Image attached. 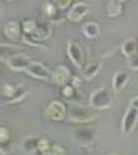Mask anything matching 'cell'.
Returning <instances> with one entry per match:
<instances>
[{
  "instance_id": "obj_12",
  "label": "cell",
  "mask_w": 138,
  "mask_h": 155,
  "mask_svg": "<svg viewBox=\"0 0 138 155\" xmlns=\"http://www.w3.org/2000/svg\"><path fill=\"white\" fill-rule=\"evenodd\" d=\"M130 78H131L130 73H128L127 70H118V72L113 75V79H112V89H113V92H116V94L122 92V89L128 85Z\"/></svg>"
},
{
  "instance_id": "obj_9",
  "label": "cell",
  "mask_w": 138,
  "mask_h": 155,
  "mask_svg": "<svg viewBox=\"0 0 138 155\" xmlns=\"http://www.w3.org/2000/svg\"><path fill=\"white\" fill-rule=\"evenodd\" d=\"M26 73H28L29 76L38 79V81H48V79H51L52 72L48 69L45 64L39 63V61L32 60V63L29 64V68L26 69Z\"/></svg>"
},
{
  "instance_id": "obj_20",
  "label": "cell",
  "mask_w": 138,
  "mask_h": 155,
  "mask_svg": "<svg viewBox=\"0 0 138 155\" xmlns=\"http://www.w3.org/2000/svg\"><path fill=\"white\" fill-rule=\"evenodd\" d=\"M106 12H108V16L116 18L122 13V8H121V5H118V3H111V2H109L108 10H106Z\"/></svg>"
},
{
  "instance_id": "obj_28",
  "label": "cell",
  "mask_w": 138,
  "mask_h": 155,
  "mask_svg": "<svg viewBox=\"0 0 138 155\" xmlns=\"http://www.w3.org/2000/svg\"><path fill=\"white\" fill-rule=\"evenodd\" d=\"M130 105H131V107H134V108H137V110H138V95H137V97H134V98L131 100V101H130Z\"/></svg>"
},
{
  "instance_id": "obj_25",
  "label": "cell",
  "mask_w": 138,
  "mask_h": 155,
  "mask_svg": "<svg viewBox=\"0 0 138 155\" xmlns=\"http://www.w3.org/2000/svg\"><path fill=\"white\" fill-rule=\"evenodd\" d=\"M128 68L132 70H138V53L131 59H128Z\"/></svg>"
},
{
  "instance_id": "obj_29",
  "label": "cell",
  "mask_w": 138,
  "mask_h": 155,
  "mask_svg": "<svg viewBox=\"0 0 138 155\" xmlns=\"http://www.w3.org/2000/svg\"><path fill=\"white\" fill-rule=\"evenodd\" d=\"M122 2H125V0H111V3H118V5H121Z\"/></svg>"
},
{
  "instance_id": "obj_15",
  "label": "cell",
  "mask_w": 138,
  "mask_h": 155,
  "mask_svg": "<svg viewBox=\"0 0 138 155\" xmlns=\"http://www.w3.org/2000/svg\"><path fill=\"white\" fill-rule=\"evenodd\" d=\"M137 50H138V41L137 38H128L125 40L124 43L121 44V51L125 57L131 59L132 56L137 54Z\"/></svg>"
},
{
  "instance_id": "obj_5",
  "label": "cell",
  "mask_w": 138,
  "mask_h": 155,
  "mask_svg": "<svg viewBox=\"0 0 138 155\" xmlns=\"http://www.w3.org/2000/svg\"><path fill=\"white\" fill-rule=\"evenodd\" d=\"M137 124H138V110L130 105L127 108L125 114H124V117H122V123H121L122 135H125V136L131 135L135 130Z\"/></svg>"
},
{
  "instance_id": "obj_3",
  "label": "cell",
  "mask_w": 138,
  "mask_h": 155,
  "mask_svg": "<svg viewBox=\"0 0 138 155\" xmlns=\"http://www.w3.org/2000/svg\"><path fill=\"white\" fill-rule=\"evenodd\" d=\"M44 116L51 121H61L67 117V107L58 100H54L44 108Z\"/></svg>"
},
{
  "instance_id": "obj_18",
  "label": "cell",
  "mask_w": 138,
  "mask_h": 155,
  "mask_svg": "<svg viewBox=\"0 0 138 155\" xmlns=\"http://www.w3.org/2000/svg\"><path fill=\"white\" fill-rule=\"evenodd\" d=\"M28 94H29V91H28V89H23V88H16V91L10 95L9 98H6L8 101H5L3 104H6V103L15 104V103H19V101H23L26 97H28Z\"/></svg>"
},
{
  "instance_id": "obj_22",
  "label": "cell",
  "mask_w": 138,
  "mask_h": 155,
  "mask_svg": "<svg viewBox=\"0 0 138 155\" xmlns=\"http://www.w3.org/2000/svg\"><path fill=\"white\" fill-rule=\"evenodd\" d=\"M52 148V143L50 139L44 138V139H39V143H38V151L44 154V152H48V151H51Z\"/></svg>"
},
{
  "instance_id": "obj_2",
  "label": "cell",
  "mask_w": 138,
  "mask_h": 155,
  "mask_svg": "<svg viewBox=\"0 0 138 155\" xmlns=\"http://www.w3.org/2000/svg\"><path fill=\"white\" fill-rule=\"evenodd\" d=\"M67 119L73 123L84 124V123H90L92 120H95L96 113H93L86 107H81V105H71L70 110L67 111Z\"/></svg>"
},
{
  "instance_id": "obj_27",
  "label": "cell",
  "mask_w": 138,
  "mask_h": 155,
  "mask_svg": "<svg viewBox=\"0 0 138 155\" xmlns=\"http://www.w3.org/2000/svg\"><path fill=\"white\" fill-rule=\"evenodd\" d=\"M50 152H51L52 155H64V148L61 147V145H57V143H54Z\"/></svg>"
},
{
  "instance_id": "obj_24",
  "label": "cell",
  "mask_w": 138,
  "mask_h": 155,
  "mask_svg": "<svg viewBox=\"0 0 138 155\" xmlns=\"http://www.w3.org/2000/svg\"><path fill=\"white\" fill-rule=\"evenodd\" d=\"M63 95L67 97V98H73V97L76 95V88L71 85H66L63 88Z\"/></svg>"
},
{
  "instance_id": "obj_4",
  "label": "cell",
  "mask_w": 138,
  "mask_h": 155,
  "mask_svg": "<svg viewBox=\"0 0 138 155\" xmlns=\"http://www.w3.org/2000/svg\"><path fill=\"white\" fill-rule=\"evenodd\" d=\"M51 37V28L50 25H38L36 29L34 32H31L29 35H23V41L29 45H34V47H39L41 43L47 41L48 38Z\"/></svg>"
},
{
  "instance_id": "obj_30",
  "label": "cell",
  "mask_w": 138,
  "mask_h": 155,
  "mask_svg": "<svg viewBox=\"0 0 138 155\" xmlns=\"http://www.w3.org/2000/svg\"><path fill=\"white\" fill-rule=\"evenodd\" d=\"M108 155H119V154H108Z\"/></svg>"
},
{
  "instance_id": "obj_7",
  "label": "cell",
  "mask_w": 138,
  "mask_h": 155,
  "mask_svg": "<svg viewBox=\"0 0 138 155\" xmlns=\"http://www.w3.org/2000/svg\"><path fill=\"white\" fill-rule=\"evenodd\" d=\"M73 140L81 147H89L95 140V132H93V129L86 127V126L76 127L73 130Z\"/></svg>"
},
{
  "instance_id": "obj_23",
  "label": "cell",
  "mask_w": 138,
  "mask_h": 155,
  "mask_svg": "<svg viewBox=\"0 0 138 155\" xmlns=\"http://www.w3.org/2000/svg\"><path fill=\"white\" fill-rule=\"evenodd\" d=\"M9 140H10V132L6 129V126H2L0 127V142H2V147L6 145Z\"/></svg>"
},
{
  "instance_id": "obj_8",
  "label": "cell",
  "mask_w": 138,
  "mask_h": 155,
  "mask_svg": "<svg viewBox=\"0 0 138 155\" xmlns=\"http://www.w3.org/2000/svg\"><path fill=\"white\" fill-rule=\"evenodd\" d=\"M67 54H69L71 63L77 68V69H83L84 66V54L81 47L78 45L76 41H69L67 43Z\"/></svg>"
},
{
  "instance_id": "obj_11",
  "label": "cell",
  "mask_w": 138,
  "mask_h": 155,
  "mask_svg": "<svg viewBox=\"0 0 138 155\" xmlns=\"http://www.w3.org/2000/svg\"><path fill=\"white\" fill-rule=\"evenodd\" d=\"M89 12H90V5L89 3H86V2H77L69 10L67 18L70 21H73V22H78V21H81L83 18L86 16Z\"/></svg>"
},
{
  "instance_id": "obj_26",
  "label": "cell",
  "mask_w": 138,
  "mask_h": 155,
  "mask_svg": "<svg viewBox=\"0 0 138 155\" xmlns=\"http://www.w3.org/2000/svg\"><path fill=\"white\" fill-rule=\"evenodd\" d=\"M52 2H54V5H57V8L61 9V10L67 9L70 6V3H71V0H52Z\"/></svg>"
},
{
  "instance_id": "obj_14",
  "label": "cell",
  "mask_w": 138,
  "mask_h": 155,
  "mask_svg": "<svg viewBox=\"0 0 138 155\" xmlns=\"http://www.w3.org/2000/svg\"><path fill=\"white\" fill-rule=\"evenodd\" d=\"M5 35L12 41H17L20 38V24L17 21H10L5 25Z\"/></svg>"
},
{
  "instance_id": "obj_17",
  "label": "cell",
  "mask_w": 138,
  "mask_h": 155,
  "mask_svg": "<svg viewBox=\"0 0 138 155\" xmlns=\"http://www.w3.org/2000/svg\"><path fill=\"white\" fill-rule=\"evenodd\" d=\"M83 34L86 35L87 38H90V40H93V38H97L99 35H100V26L97 22H93V21H90V22H87L83 25Z\"/></svg>"
},
{
  "instance_id": "obj_10",
  "label": "cell",
  "mask_w": 138,
  "mask_h": 155,
  "mask_svg": "<svg viewBox=\"0 0 138 155\" xmlns=\"http://www.w3.org/2000/svg\"><path fill=\"white\" fill-rule=\"evenodd\" d=\"M71 79H73V76H71V73H70V69L67 66H64V64L57 66L51 73V82H54L55 85L66 86Z\"/></svg>"
},
{
  "instance_id": "obj_6",
  "label": "cell",
  "mask_w": 138,
  "mask_h": 155,
  "mask_svg": "<svg viewBox=\"0 0 138 155\" xmlns=\"http://www.w3.org/2000/svg\"><path fill=\"white\" fill-rule=\"evenodd\" d=\"M31 63H32V59L26 54H20V53L10 54L6 59V64L9 66V69L15 70V72H23V70L26 72Z\"/></svg>"
},
{
  "instance_id": "obj_31",
  "label": "cell",
  "mask_w": 138,
  "mask_h": 155,
  "mask_svg": "<svg viewBox=\"0 0 138 155\" xmlns=\"http://www.w3.org/2000/svg\"><path fill=\"white\" fill-rule=\"evenodd\" d=\"M8 2H15V0H8Z\"/></svg>"
},
{
  "instance_id": "obj_19",
  "label": "cell",
  "mask_w": 138,
  "mask_h": 155,
  "mask_svg": "<svg viewBox=\"0 0 138 155\" xmlns=\"http://www.w3.org/2000/svg\"><path fill=\"white\" fill-rule=\"evenodd\" d=\"M36 26H38V24L35 22L34 19H26V21L22 22V31H23V34L29 35L31 32H34L36 29Z\"/></svg>"
},
{
  "instance_id": "obj_1",
  "label": "cell",
  "mask_w": 138,
  "mask_h": 155,
  "mask_svg": "<svg viewBox=\"0 0 138 155\" xmlns=\"http://www.w3.org/2000/svg\"><path fill=\"white\" fill-rule=\"evenodd\" d=\"M113 104V97H112V92L108 89V88H97L95 89L90 97H89V105L90 108L93 110H108L111 108Z\"/></svg>"
},
{
  "instance_id": "obj_16",
  "label": "cell",
  "mask_w": 138,
  "mask_h": 155,
  "mask_svg": "<svg viewBox=\"0 0 138 155\" xmlns=\"http://www.w3.org/2000/svg\"><path fill=\"white\" fill-rule=\"evenodd\" d=\"M38 143H39V138H36V136H28V138H25L22 140L20 148L26 154H34L35 151H38Z\"/></svg>"
},
{
  "instance_id": "obj_21",
  "label": "cell",
  "mask_w": 138,
  "mask_h": 155,
  "mask_svg": "<svg viewBox=\"0 0 138 155\" xmlns=\"http://www.w3.org/2000/svg\"><path fill=\"white\" fill-rule=\"evenodd\" d=\"M57 5H52L51 2H45L42 5V10H44V13L47 15L48 18H52L54 15H55V12H57V9L58 8H55Z\"/></svg>"
},
{
  "instance_id": "obj_13",
  "label": "cell",
  "mask_w": 138,
  "mask_h": 155,
  "mask_svg": "<svg viewBox=\"0 0 138 155\" xmlns=\"http://www.w3.org/2000/svg\"><path fill=\"white\" fill-rule=\"evenodd\" d=\"M100 69H102V63L100 61H90L89 64H86L81 69V75H83V78L86 81H93L97 76V73L100 72Z\"/></svg>"
}]
</instances>
